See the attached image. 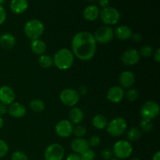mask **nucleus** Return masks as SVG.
Instances as JSON below:
<instances>
[{
	"mask_svg": "<svg viewBox=\"0 0 160 160\" xmlns=\"http://www.w3.org/2000/svg\"><path fill=\"white\" fill-rule=\"evenodd\" d=\"M139 52V54H140V56H142V57L145 58H150L154 53V50H153V48L150 45H144L141 48L140 51Z\"/></svg>",
	"mask_w": 160,
	"mask_h": 160,
	"instance_id": "nucleus-31",
	"label": "nucleus"
},
{
	"mask_svg": "<svg viewBox=\"0 0 160 160\" xmlns=\"http://www.w3.org/2000/svg\"><path fill=\"white\" fill-rule=\"evenodd\" d=\"M16 94L13 89L8 85H2L0 87V103L9 106L14 102Z\"/></svg>",
	"mask_w": 160,
	"mask_h": 160,
	"instance_id": "nucleus-13",
	"label": "nucleus"
},
{
	"mask_svg": "<svg viewBox=\"0 0 160 160\" xmlns=\"http://www.w3.org/2000/svg\"><path fill=\"white\" fill-rule=\"evenodd\" d=\"M98 4L102 8L107 7L109 5V0H98Z\"/></svg>",
	"mask_w": 160,
	"mask_h": 160,
	"instance_id": "nucleus-42",
	"label": "nucleus"
},
{
	"mask_svg": "<svg viewBox=\"0 0 160 160\" xmlns=\"http://www.w3.org/2000/svg\"><path fill=\"white\" fill-rule=\"evenodd\" d=\"M124 89L120 86H112L108 90L106 97L109 102L112 103H119L124 98Z\"/></svg>",
	"mask_w": 160,
	"mask_h": 160,
	"instance_id": "nucleus-14",
	"label": "nucleus"
},
{
	"mask_svg": "<svg viewBox=\"0 0 160 160\" xmlns=\"http://www.w3.org/2000/svg\"><path fill=\"white\" fill-rule=\"evenodd\" d=\"M80 156L81 160H95V152L91 148L88 149Z\"/></svg>",
	"mask_w": 160,
	"mask_h": 160,
	"instance_id": "nucleus-33",
	"label": "nucleus"
},
{
	"mask_svg": "<svg viewBox=\"0 0 160 160\" xmlns=\"http://www.w3.org/2000/svg\"><path fill=\"white\" fill-rule=\"evenodd\" d=\"M72 52L81 61L91 60L96 53L97 43L93 34L88 31H80L73 37Z\"/></svg>",
	"mask_w": 160,
	"mask_h": 160,
	"instance_id": "nucleus-1",
	"label": "nucleus"
},
{
	"mask_svg": "<svg viewBox=\"0 0 160 160\" xmlns=\"http://www.w3.org/2000/svg\"><path fill=\"white\" fill-rule=\"evenodd\" d=\"M53 64L60 70H67L73 66L74 62V55L69 48H62L58 50L54 55Z\"/></svg>",
	"mask_w": 160,
	"mask_h": 160,
	"instance_id": "nucleus-2",
	"label": "nucleus"
},
{
	"mask_svg": "<svg viewBox=\"0 0 160 160\" xmlns=\"http://www.w3.org/2000/svg\"><path fill=\"white\" fill-rule=\"evenodd\" d=\"M113 156L118 159H127L131 156L133 152V146L130 142L127 140H119L112 147Z\"/></svg>",
	"mask_w": 160,
	"mask_h": 160,
	"instance_id": "nucleus-5",
	"label": "nucleus"
},
{
	"mask_svg": "<svg viewBox=\"0 0 160 160\" xmlns=\"http://www.w3.org/2000/svg\"><path fill=\"white\" fill-rule=\"evenodd\" d=\"M90 147H96L101 143V138L98 135H93L88 140Z\"/></svg>",
	"mask_w": 160,
	"mask_h": 160,
	"instance_id": "nucleus-35",
	"label": "nucleus"
},
{
	"mask_svg": "<svg viewBox=\"0 0 160 160\" xmlns=\"http://www.w3.org/2000/svg\"><path fill=\"white\" fill-rule=\"evenodd\" d=\"M16 38L9 32L3 33L0 36V45L5 50H10L15 46Z\"/></svg>",
	"mask_w": 160,
	"mask_h": 160,
	"instance_id": "nucleus-19",
	"label": "nucleus"
},
{
	"mask_svg": "<svg viewBox=\"0 0 160 160\" xmlns=\"http://www.w3.org/2000/svg\"><path fill=\"white\" fill-rule=\"evenodd\" d=\"M142 137V131L138 128L133 127L130 128L127 132V138L128 142H137Z\"/></svg>",
	"mask_w": 160,
	"mask_h": 160,
	"instance_id": "nucleus-26",
	"label": "nucleus"
},
{
	"mask_svg": "<svg viewBox=\"0 0 160 160\" xmlns=\"http://www.w3.org/2000/svg\"><path fill=\"white\" fill-rule=\"evenodd\" d=\"M6 0H0V5H1V6H2V5L6 2Z\"/></svg>",
	"mask_w": 160,
	"mask_h": 160,
	"instance_id": "nucleus-46",
	"label": "nucleus"
},
{
	"mask_svg": "<svg viewBox=\"0 0 160 160\" xmlns=\"http://www.w3.org/2000/svg\"><path fill=\"white\" fill-rule=\"evenodd\" d=\"M67 160H81V156L77 153H70L67 156Z\"/></svg>",
	"mask_w": 160,
	"mask_h": 160,
	"instance_id": "nucleus-38",
	"label": "nucleus"
},
{
	"mask_svg": "<svg viewBox=\"0 0 160 160\" xmlns=\"http://www.w3.org/2000/svg\"><path fill=\"white\" fill-rule=\"evenodd\" d=\"M78 93H79V95H86L88 92V89L87 88L85 87V86H81V87L79 88V90L78 91Z\"/></svg>",
	"mask_w": 160,
	"mask_h": 160,
	"instance_id": "nucleus-43",
	"label": "nucleus"
},
{
	"mask_svg": "<svg viewBox=\"0 0 160 160\" xmlns=\"http://www.w3.org/2000/svg\"><path fill=\"white\" fill-rule=\"evenodd\" d=\"M73 134L76 138H84L87 134V129L82 124H77L73 128Z\"/></svg>",
	"mask_w": 160,
	"mask_h": 160,
	"instance_id": "nucleus-29",
	"label": "nucleus"
},
{
	"mask_svg": "<svg viewBox=\"0 0 160 160\" xmlns=\"http://www.w3.org/2000/svg\"><path fill=\"white\" fill-rule=\"evenodd\" d=\"M132 30L127 25H119L114 31V36L122 41L129 40L132 37Z\"/></svg>",
	"mask_w": 160,
	"mask_h": 160,
	"instance_id": "nucleus-20",
	"label": "nucleus"
},
{
	"mask_svg": "<svg viewBox=\"0 0 160 160\" xmlns=\"http://www.w3.org/2000/svg\"><path fill=\"white\" fill-rule=\"evenodd\" d=\"M9 152V146L7 143L2 139H0V159L5 157Z\"/></svg>",
	"mask_w": 160,
	"mask_h": 160,
	"instance_id": "nucleus-34",
	"label": "nucleus"
},
{
	"mask_svg": "<svg viewBox=\"0 0 160 160\" xmlns=\"http://www.w3.org/2000/svg\"><path fill=\"white\" fill-rule=\"evenodd\" d=\"M81 95H79L78 92L73 88H65L60 92L59 95V99L60 102L64 106H69V107H73L76 106L80 101Z\"/></svg>",
	"mask_w": 160,
	"mask_h": 160,
	"instance_id": "nucleus-7",
	"label": "nucleus"
},
{
	"mask_svg": "<svg viewBox=\"0 0 160 160\" xmlns=\"http://www.w3.org/2000/svg\"><path fill=\"white\" fill-rule=\"evenodd\" d=\"M70 148L74 153L81 155L88 149H89L90 146H89L87 139L84 138H76L72 141L70 144Z\"/></svg>",
	"mask_w": 160,
	"mask_h": 160,
	"instance_id": "nucleus-15",
	"label": "nucleus"
},
{
	"mask_svg": "<svg viewBox=\"0 0 160 160\" xmlns=\"http://www.w3.org/2000/svg\"><path fill=\"white\" fill-rule=\"evenodd\" d=\"M92 125L98 130H104L108 124V120L106 116L102 114H96L92 118Z\"/></svg>",
	"mask_w": 160,
	"mask_h": 160,
	"instance_id": "nucleus-24",
	"label": "nucleus"
},
{
	"mask_svg": "<svg viewBox=\"0 0 160 160\" xmlns=\"http://www.w3.org/2000/svg\"><path fill=\"white\" fill-rule=\"evenodd\" d=\"M99 17L102 22L106 26H112L120 21V13L118 9L112 6L102 8L99 12Z\"/></svg>",
	"mask_w": 160,
	"mask_h": 160,
	"instance_id": "nucleus-4",
	"label": "nucleus"
},
{
	"mask_svg": "<svg viewBox=\"0 0 160 160\" xmlns=\"http://www.w3.org/2000/svg\"><path fill=\"white\" fill-rule=\"evenodd\" d=\"M112 156H113V152H112V150L110 148H105L101 152V157L105 160H110L112 159Z\"/></svg>",
	"mask_w": 160,
	"mask_h": 160,
	"instance_id": "nucleus-36",
	"label": "nucleus"
},
{
	"mask_svg": "<svg viewBox=\"0 0 160 160\" xmlns=\"http://www.w3.org/2000/svg\"><path fill=\"white\" fill-rule=\"evenodd\" d=\"M28 0H11L9 9L12 13L20 15L28 9Z\"/></svg>",
	"mask_w": 160,
	"mask_h": 160,
	"instance_id": "nucleus-18",
	"label": "nucleus"
},
{
	"mask_svg": "<svg viewBox=\"0 0 160 160\" xmlns=\"http://www.w3.org/2000/svg\"><path fill=\"white\" fill-rule=\"evenodd\" d=\"M110 160H120V159H117V158H114V159H113V158H112V159H111Z\"/></svg>",
	"mask_w": 160,
	"mask_h": 160,
	"instance_id": "nucleus-48",
	"label": "nucleus"
},
{
	"mask_svg": "<svg viewBox=\"0 0 160 160\" xmlns=\"http://www.w3.org/2000/svg\"><path fill=\"white\" fill-rule=\"evenodd\" d=\"M120 86L123 89L131 88L135 83V76L134 73L130 70H125L120 73L119 77Z\"/></svg>",
	"mask_w": 160,
	"mask_h": 160,
	"instance_id": "nucleus-16",
	"label": "nucleus"
},
{
	"mask_svg": "<svg viewBox=\"0 0 160 160\" xmlns=\"http://www.w3.org/2000/svg\"><path fill=\"white\" fill-rule=\"evenodd\" d=\"M139 126H140L139 129L143 131V132H150L153 129V127H154L153 126L152 120L145 118H142L140 123H139Z\"/></svg>",
	"mask_w": 160,
	"mask_h": 160,
	"instance_id": "nucleus-28",
	"label": "nucleus"
},
{
	"mask_svg": "<svg viewBox=\"0 0 160 160\" xmlns=\"http://www.w3.org/2000/svg\"><path fill=\"white\" fill-rule=\"evenodd\" d=\"M8 112V106L6 105L0 103V117L5 115Z\"/></svg>",
	"mask_w": 160,
	"mask_h": 160,
	"instance_id": "nucleus-39",
	"label": "nucleus"
},
{
	"mask_svg": "<svg viewBox=\"0 0 160 160\" xmlns=\"http://www.w3.org/2000/svg\"><path fill=\"white\" fill-rule=\"evenodd\" d=\"M30 46H31V49L33 53H34L35 55H38V56L45 54L47 49L46 43L40 38L31 41Z\"/></svg>",
	"mask_w": 160,
	"mask_h": 160,
	"instance_id": "nucleus-22",
	"label": "nucleus"
},
{
	"mask_svg": "<svg viewBox=\"0 0 160 160\" xmlns=\"http://www.w3.org/2000/svg\"><path fill=\"white\" fill-rule=\"evenodd\" d=\"M38 64L42 68H50L53 65V59L49 55H41V56H39L38 58Z\"/></svg>",
	"mask_w": 160,
	"mask_h": 160,
	"instance_id": "nucleus-27",
	"label": "nucleus"
},
{
	"mask_svg": "<svg viewBox=\"0 0 160 160\" xmlns=\"http://www.w3.org/2000/svg\"><path fill=\"white\" fill-rule=\"evenodd\" d=\"M100 9L96 5H89L83 12L84 18L88 21H95L99 17Z\"/></svg>",
	"mask_w": 160,
	"mask_h": 160,
	"instance_id": "nucleus-21",
	"label": "nucleus"
},
{
	"mask_svg": "<svg viewBox=\"0 0 160 160\" xmlns=\"http://www.w3.org/2000/svg\"><path fill=\"white\" fill-rule=\"evenodd\" d=\"M30 109L34 112L37 113H40L42 112L45 109V104L42 99L39 98H34V99L31 100V102L29 104Z\"/></svg>",
	"mask_w": 160,
	"mask_h": 160,
	"instance_id": "nucleus-25",
	"label": "nucleus"
},
{
	"mask_svg": "<svg viewBox=\"0 0 160 160\" xmlns=\"http://www.w3.org/2000/svg\"><path fill=\"white\" fill-rule=\"evenodd\" d=\"M128 129V123L123 117H117L108 123L106 126L108 134L112 137H120Z\"/></svg>",
	"mask_w": 160,
	"mask_h": 160,
	"instance_id": "nucleus-6",
	"label": "nucleus"
},
{
	"mask_svg": "<svg viewBox=\"0 0 160 160\" xmlns=\"http://www.w3.org/2000/svg\"><path fill=\"white\" fill-rule=\"evenodd\" d=\"M11 160H28V157L23 152L15 151L11 155Z\"/></svg>",
	"mask_w": 160,
	"mask_h": 160,
	"instance_id": "nucleus-32",
	"label": "nucleus"
},
{
	"mask_svg": "<svg viewBox=\"0 0 160 160\" xmlns=\"http://www.w3.org/2000/svg\"><path fill=\"white\" fill-rule=\"evenodd\" d=\"M45 160H62L65 156L64 148L58 143H52L45 150Z\"/></svg>",
	"mask_w": 160,
	"mask_h": 160,
	"instance_id": "nucleus-10",
	"label": "nucleus"
},
{
	"mask_svg": "<svg viewBox=\"0 0 160 160\" xmlns=\"http://www.w3.org/2000/svg\"><path fill=\"white\" fill-rule=\"evenodd\" d=\"M139 93L138 90L134 88H128V91L125 92L124 97H126L127 99L130 102H134L138 98Z\"/></svg>",
	"mask_w": 160,
	"mask_h": 160,
	"instance_id": "nucleus-30",
	"label": "nucleus"
},
{
	"mask_svg": "<svg viewBox=\"0 0 160 160\" xmlns=\"http://www.w3.org/2000/svg\"><path fill=\"white\" fill-rule=\"evenodd\" d=\"M88 1H95V0H88Z\"/></svg>",
	"mask_w": 160,
	"mask_h": 160,
	"instance_id": "nucleus-49",
	"label": "nucleus"
},
{
	"mask_svg": "<svg viewBox=\"0 0 160 160\" xmlns=\"http://www.w3.org/2000/svg\"><path fill=\"white\" fill-rule=\"evenodd\" d=\"M131 160H141V159H139V158H133V159Z\"/></svg>",
	"mask_w": 160,
	"mask_h": 160,
	"instance_id": "nucleus-47",
	"label": "nucleus"
},
{
	"mask_svg": "<svg viewBox=\"0 0 160 160\" xmlns=\"http://www.w3.org/2000/svg\"><path fill=\"white\" fill-rule=\"evenodd\" d=\"M141 116L142 118L153 120L156 119L160 112L158 102L154 101H147L141 108Z\"/></svg>",
	"mask_w": 160,
	"mask_h": 160,
	"instance_id": "nucleus-8",
	"label": "nucleus"
},
{
	"mask_svg": "<svg viewBox=\"0 0 160 160\" xmlns=\"http://www.w3.org/2000/svg\"><path fill=\"white\" fill-rule=\"evenodd\" d=\"M6 17H7V15H6V9H4L2 6L0 5V25L4 23V22L6 20Z\"/></svg>",
	"mask_w": 160,
	"mask_h": 160,
	"instance_id": "nucleus-37",
	"label": "nucleus"
},
{
	"mask_svg": "<svg viewBox=\"0 0 160 160\" xmlns=\"http://www.w3.org/2000/svg\"><path fill=\"white\" fill-rule=\"evenodd\" d=\"M154 59L156 62H160V48H157L156 52H154Z\"/></svg>",
	"mask_w": 160,
	"mask_h": 160,
	"instance_id": "nucleus-40",
	"label": "nucleus"
},
{
	"mask_svg": "<svg viewBox=\"0 0 160 160\" xmlns=\"http://www.w3.org/2000/svg\"><path fill=\"white\" fill-rule=\"evenodd\" d=\"M27 109L20 102H12L8 107V113L13 118H22L26 115Z\"/></svg>",
	"mask_w": 160,
	"mask_h": 160,
	"instance_id": "nucleus-17",
	"label": "nucleus"
},
{
	"mask_svg": "<svg viewBox=\"0 0 160 160\" xmlns=\"http://www.w3.org/2000/svg\"><path fill=\"white\" fill-rule=\"evenodd\" d=\"M3 125H4V120H3V119L2 118V117H0V129L2 128Z\"/></svg>",
	"mask_w": 160,
	"mask_h": 160,
	"instance_id": "nucleus-45",
	"label": "nucleus"
},
{
	"mask_svg": "<svg viewBox=\"0 0 160 160\" xmlns=\"http://www.w3.org/2000/svg\"><path fill=\"white\" fill-rule=\"evenodd\" d=\"M73 123L69 120H61L55 127L56 134L62 138H67L73 134Z\"/></svg>",
	"mask_w": 160,
	"mask_h": 160,
	"instance_id": "nucleus-11",
	"label": "nucleus"
},
{
	"mask_svg": "<svg viewBox=\"0 0 160 160\" xmlns=\"http://www.w3.org/2000/svg\"><path fill=\"white\" fill-rule=\"evenodd\" d=\"M23 31L25 35L31 41L39 39L45 31V25L40 20L31 19L25 23Z\"/></svg>",
	"mask_w": 160,
	"mask_h": 160,
	"instance_id": "nucleus-3",
	"label": "nucleus"
},
{
	"mask_svg": "<svg viewBox=\"0 0 160 160\" xmlns=\"http://www.w3.org/2000/svg\"><path fill=\"white\" fill-rule=\"evenodd\" d=\"M84 117V112L80 108L73 106L72 109H70V112H69V118H70V121L73 124H80L81 122L83 121Z\"/></svg>",
	"mask_w": 160,
	"mask_h": 160,
	"instance_id": "nucleus-23",
	"label": "nucleus"
},
{
	"mask_svg": "<svg viewBox=\"0 0 160 160\" xmlns=\"http://www.w3.org/2000/svg\"><path fill=\"white\" fill-rule=\"evenodd\" d=\"M139 52L135 48L127 49L121 55V61L126 66H134L137 64L140 60Z\"/></svg>",
	"mask_w": 160,
	"mask_h": 160,
	"instance_id": "nucleus-12",
	"label": "nucleus"
},
{
	"mask_svg": "<svg viewBox=\"0 0 160 160\" xmlns=\"http://www.w3.org/2000/svg\"><path fill=\"white\" fill-rule=\"evenodd\" d=\"M131 38H132L134 42H139L141 40H142V35H141L139 33H135V34H132V37H131Z\"/></svg>",
	"mask_w": 160,
	"mask_h": 160,
	"instance_id": "nucleus-41",
	"label": "nucleus"
},
{
	"mask_svg": "<svg viewBox=\"0 0 160 160\" xmlns=\"http://www.w3.org/2000/svg\"><path fill=\"white\" fill-rule=\"evenodd\" d=\"M152 160H160V152L157 151L152 156Z\"/></svg>",
	"mask_w": 160,
	"mask_h": 160,
	"instance_id": "nucleus-44",
	"label": "nucleus"
},
{
	"mask_svg": "<svg viewBox=\"0 0 160 160\" xmlns=\"http://www.w3.org/2000/svg\"><path fill=\"white\" fill-rule=\"evenodd\" d=\"M96 43L104 45L108 44L113 39L114 31L109 26H102L98 28L93 34Z\"/></svg>",
	"mask_w": 160,
	"mask_h": 160,
	"instance_id": "nucleus-9",
	"label": "nucleus"
}]
</instances>
